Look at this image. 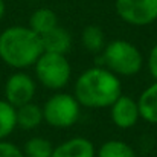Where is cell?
Masks as SVG:
<instances>
[{
	"label": "cell",
	"instance_id": "6da1fadb",
	"mask_svg": "<svg viewBox=\"0 0 157 157\" xmlns=\"http://www.w3.org/2000/svg\"><path fill=\"white\" fill-rule=\"evenodd\" d=\"M121 95V79L107 67H90L84 70L73 86V96L81 107L87 108H107Z\"/></svg>",
	"mask_w": 157,
	"mask_h": 157
},
{
	"label": "cell",
	"instance_id": "7a4b0ae2",
	"mask_svg": "<svg viewBox=\"0 0 157 157\" xmlns=\"http://www.w3.org/2000/svg\"><path fill=\"white\" fill-rule=\"evenodd\" d=\"M44 52L41 37L29 26H9L0 34V59L12 69H28Z\"/></svg>",
	"mask_w": 157,
	"mask_h": 157
},
{
	"label": "cell",
	"instance_id": "3957f363",
	"mask_svg": "<svg viewBox=\"0 0 157 157\" xmlns=\"http://www.w3.org/2000/svg\"><path fill=\"white\" fill-rule=\"evenodd\" d=\"M102 63L117 76H134L144 67V55L128 40H113L102 49Z\"/></svg>",
	"mask_w": 157,
	"mask_h": 157
},
{
	"label": "cell",
	"instance_id": "277c9868",
	"mask_svg": "<svg viewBox=\"0 0 157 157\" xmlns=\"http://www.w3.org/2000/svg\"><path fill=\"white\" fill-rule=\"evenodd\" d=\"M34 69L37 81L55 92L64 89L72 78V66L63 53L43 52L35 61Z\"/></svg>",
	"mask_w": 157,
	"mask_h": 157
},
{
	"label": "cell",
	"instance_id": "5b68a950",
	"mask_svg": "<svg viewBox=\"0 0 157 157\" xmlns=\"http://www.w3.org/2000/svg\"><path fill=\"white\" fill-rule=\"evenodd\" d=\"M41 108L44 122L53 128H70L78 122L81 114V104L76 98L63 92L52 95Z\"/></svg>",
	"mask_w": 157,
	"mask_h": 157
},
{
	"label": "cell",
	"instance_id": "8992f818",
	"mask_svg": "<svg viewBox=\"0 0 157 157\" xmlns=\"http://www.w3.org/2000/svg\"><path fill=\"white\" fill-rule=\"evenodd\" d=\"M116 14L131 26H148L157 20V0H116Z\"/></svg>",
	"mask_w": 157,
	"mask_h": 157
},
{
	"label": "cell",
	"instance_id": "52a82bcc",
	"mask_svg": "<svg viewBox=\"0 0 157 157\" xmlns=\"http://www.w3.org/2000/svg\"><path fill=\"white\" fill-rule=\"evenodd\" d=\"M35 90H37L35 79L26 72H14L12 75H9L3 89L5 99L15 108L28 102H32Z\"/></svg>",
	"mask_w": 157,
	"mask_h": 157
},
{
	"label": "cell",
	"instance_id": "ba28073f",
	"mask_svg": "<svg viewBox=\"0 0 157 157\" xmlns=\"http://www.w3.org/2000/svg\"><path fill=\"white\" fill-rule=\"evenodd\" d=\"M108 108H110L111 122L117 128H122V130L133 128L140 119L137 99H133L128 95H121Z\"/></svg>",
	"mask_w": 157,
	"mask_h": 157
},
{
	"label": "cell",
	"instance_id": "9c48e42d",
	"mask_svg": "<svg viewBox=\"0 0 157 157\" xmlns=\"http://www.w3.org/2000/svg\"><path fill=\"white\" fill-rule=\"evenodd\" d=\"M51 157H96V150L90 139L72 137L53 147Z\"/></svg>",
	"mask_w": 157,
	"mask_h": 157
},
{
	"label": "cell",
	"instance_id": "30bf717a",
	"mask_svg": "<svg viewBox=\"0 0 157 157\" xmlns=\"http://www.w3.org/2000/svg\"><path fill=\"white\" fill-rule=\"evenodd\" d=\"M40 37H41V44H43L44 52L66 55L72 48V35L66 28L55 26L53 29H51L49 32H46Z\"/></svg>",
	"mask_w": 157,
	"mask_h": 157
},
{
	"label": "cell",
	"instance_id": "8fae6325",
	"mask_svg": "<svg viewBox=\"0 0 157 157\" xmlns=\"http://www.w3.org/2000/svg\"><path fill=\"white\" fill-rule=\"evenodd\" d=\"M137 105L140 111V119L151 125H157V81L140 93Z\"/></svg>",
	"mask_w": 157,
	"mask_h": 157
},
{
	"label": "cell",
	"instance_id": "7c38bea8",
	"mask_svg": "<svg viewBox=\"0 0 157 157\" xmlns=\"http://www.w3.org/2000/svg\"><path fill=\"white\" fill-rule=\"evenodd\" d=\"M41 122H44L41 105L32 101L21 107H17V127H20L21 130L26 131L35 130L37 127L41 125Z\"/></svg>",
	"mask_w": 157,
	"mask_h": 157
},
{
	"label": "cell",
	"instance_id": "4fadbf2b",
	"mask_svg": "<svg viewBox=\"0 0 157 157\" xmlns=\"http://www.w3.org/2000/svg\"><path fill=\"white\" fill-rule=\"evenodd\" d=\"M55 26H58V17L49 8H40L29 17V28L38 35L49 32Z\"/></svg>",
	"mask_w": 157,
	"mask_h": 157
},
{
	"label": "cell",
	"instance_id": "5bb4252c",
	"mask_svg": "<svg viewBox=\"0 0 157 157\" xmlns=\"http://www.w3.org/2000/svg\"><path fill=\"white\" fill-rule=\"evenodd\" d=\"M81 41H82V46L86 48V51L92 53H99L105 48V34L99 26L89 25L82 29Z\"/></svg>",
	"mask_w": 157,
	"mask_h": 157
},
{
	"label": "cell",
	"instance_id": "9a60e30c",
	"mask_svg": "<svg viewBox=\"0 0 157 157\" xmlns=\"http://www.w3.org/2000/svg\"><path fill=\"white\" fill-rule=\"evenodd\" d=\"M17 128V108L6 99H0V140H6L8 136Z\"/></svg>",
	"mask_w": 157,
	"mask_h": 157
},
{
	"label": "cell",
	"instance_id": "2e32d148",
	"mask_svg": "<svg viewBox=\"0 0 157 157\" xmlns=\"http://www.w3.org/2000/svg\"><path fill=\"white\" fill-rule=\"evenodd\" d=\"M96 157H137V154L133 150V147L128 145L127 142L111 139L104 142L98 148Z\"/></svg>",
	"mask_w": 157,
	"mask_h": 157
},
{
	"label": "cell",
	"instance_id": "e0dca14e",
	"mask_svg": "<svg viewBox=\"0 0 157 157\" xmlns=\"http://www.w3.org/2000/svg\"><path fill=\"white\" fill-rule=\"evenodd\" d=\"M21 151H23L25 157H51L53 151V145L49 139L35 136L25 142Z\"/></svg>",
	"mask_w": 157,
	"mask_h": 157
},
{
	"label": "cell",
	"instance_id": "ac0fdd59",
	"mask_svg": "<svg viewBox=\"0 0 157 157\" xmlns=\"http://www.w3.org/2000/svg\"><path fill=\"white\" fill-rule=\"evenodd\" d=\"M0 157H25L21 148L8 140H0Z\"/></svg>",
	"mask_w": 157,
	"mask_h": 157
},
{
	"label": "cell",
	"instance_id": "d6986e66",
	"mask_svg": "<svg viewBox=\"0 0 157 157\" xmlns=\"http://www.w3.org/2000/svg\"><path fill=\"white\" fill-rule=\"evenodd\" d=\"M147 66H148V70H150L151 76L154 78V81H157V43L151 48V51L148 53Z\"/></svg>",
	"mask_w": 157,
	"mask_h": 157
},
{
	"label": "cell",
	"instance_id": "ffe728a7",
	"mask_svg": "<svg viewBox=\"0 0 157 157\" xmlns=\"http://www.w3.org/2000/svg\"><path fill=\"white\" fill-rule=\"evenodd\" d=\"M5 11H6V5H5V0H0V20L3 18V15H5Z\"/></svg>",
	"mask_w": 157,
	"mask_h": 157
},
{
	"label": "cell",
	"instance_id": "44dd1931",
	"mask_svg": "<svg viewBox=\"0 0 157 157\" xmlns=\"http://www.w3.org/2000/svg\"><path fill=\"white\" fill-rule=\"evenodd\" d=\"M31 2H40V0H31Z\"/></svg>",
	"mask_w": 157,
	"mask_h": 157
}]
</instances>
